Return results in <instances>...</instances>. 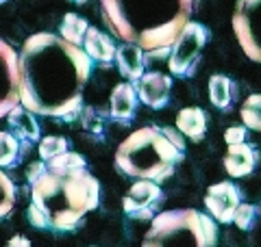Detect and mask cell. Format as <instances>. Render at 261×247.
I'll return each mask as SVG.
<instances>
[{"label": "cell", "mask_w": 261, "mask_h": 247, "mask_svg": "<svg viewBox=\"0 0 261 247\" xmlns=\"http://www.w3.org/2000/svg\"><path fill=\"white\" fill-rule=\"evenodd\" d=\"M207 39H209V30L202 24L198 22L187 24L168 56L170 74H174V76H190L196 68V63H198V56L202 52V48H205Z\"/></svg>", "instance_id": "6"}, {"label": "cell", "mask_w": 261, "mask_h": 247, "mask_svg": "<svg viewBox=\"0 0 261 247\" xmlns=\"http://www.w3.org/2000/svg\"><path fill=\"white\" fill-rule=\"evenodd\" d=\"M72 3H76V5H85L87 0H72Z\"/></svg>", "instance_id": "29"}, {"label": "cell", "mask_w": 261, "mask_h": 247, "mask_svg": "<svg viewBox=\"0 0 261 247\" xmlns=\"http://www.w3.org/2000/svg\"><path fill=\"white\" fill-rule=\"evenodd\" d=\"M0 3H5V0H0Z\"/></svg>", "instance_id": "30"}, {"label": "cell", "mask_w": 261, "mask_h": 247, "mask_svg": "<svg viewBox=\"0 0 261 247\" xmlns=\"http://www.w3.org/2000/svg\"><path fill=\"white\" fill-rule=\"evenodd\" d=\"M20 104L46 117L74 119L83 109V89L92 74V59L83 48L61 35L37 33L22 44Z\"/></svg>", "instance_id": "1"}, {"label": "cell", "mask_w": 261, "mask_h": 247, "mask_svg": "<svg viewBox=\"0 0 261 247\" xmlns=\"http://www.w3.org/2000/svg\"><path fill=\"white\" fill-rule=\"evenodd\" d=\"M46 171V161L44 163H33L31 167H29V171H27V178H29V182H35V180L42 176Z\"/></svg>", "instance_id": "27"}, {"label": "cell", "mask_w": 261, "mask_h": 247, "mask_svg": "<svg viewBox=\"0 0 261 247\" xmlns=\"http://www.w3.org/2000/svg\"><path fill=\"white\" fill-rule=\"evenodd\" d=\"M20 104V63L13 48L0 39V117Z\"/></svg>", "instance_id": "8"}, {"label": "cell", "mask_w": 261, "mask_h": 247, "mask_svg": "<svg viewBox=\"0 0 261 247\" xmlns=\"http://www.w3.org/2000/svg\"><path fill=\"white\" fill-rule=\"evenodd\" d=\"M83 50H85V54H87L92 61L111 63L113 59H116L118 48L113 46V39H111L109 35H105L100 28L89 26L87 35H85V41H83Z\"/></svg>", "instance_id": "14"}, {"label": "cell", "mask_w": 261, "mask_h": 247, "mask_svg": "<svg viewBox=\"0 0 261 247\" xmlns=\"http://www.w3.org/2000/svg\"><path fill=\"white\" fill-rule=\"evenodd\" d=\"M240 204H242L240 191H238V187L231 184V182H218V184H211L207 189L205 206L211 212V217L216 221H220V224L233 221L235 210L240 208Z\"/></svg>", "instance_id": "9"}, {"label": "cell", "mask_w": 261, "mask_h": 247, "mask_svg": "<svg viewBox=\"0 0 261 247\" xmlns=\"http://www.w3.org/2000/svg\"><path fill=\"white\" fill-rule=\"evenodd\" d=\"M194 7L196 0H100L107 28L124 44L140 46L146 59L172 52Z\"/></svg>", "instance_id": "2"}, {"label": "cell", "mask_w": 261, "mask_h": 247, "mask_svg": "<svg viewBox=\"0 0 261 247\" xmlns=\"http://www.w3.org/2000/svg\"><path fill=\"white\" fill-rule=\"evenodd\" d=\"M224 141L228 145H240V143H244V141H246V128H244V126H231V128H226Z\"/></svg>", "instance_id": "26"}, {"label": "cell", "mask_w": 261, "mask_h": 247, "mask_svg": "<svg viewBox=\"0 0 261 247\" xmlns=\"http://www.w3.org/2000/svg\"><path fill=\"white\" fill-rule=\"evenodd\" d=\"M46 169L57 176H76L81 171H87V161L76 152H65L53 161H46Z\"/></svg>", "instance_id": "18"}, {"label": "cell", "mask_w": 261, "mask_h": 247, "mask_svg": "<svg viewBox=\"0 0 261 247\" xmlns=\"http://www.w3.org/2000/svg\"><path fill=\"white\" fill-rule=\"evenodd\" d=\"M185 141L176 128L144 126L118 145L116 167L124 176L161 182L183 161Z\"/></svg>", "instance_id": "4"}, {"label": "cell", "mask_w": 261, "mask_h": 247, "mask_svg": "<svg viewBox=\"0 0 261 247\" xmlns=\"http://www.w3.org/2000/svg\"><path fill=\"white\" fill-rule=\"evenodd\" d=\"M255 206L252 204H240V208L235 210V217H233V221L238 224V228H242V230H250L252 228V224H255Z\"/></svg>", "instance_id": "25"}, {"label": "cell", "mask_w": 261, "mask_h": 247, "mask_svg": "<svg viewBox=\"0 0 261 247\" xmlns=\"http://www.w3.org/2000/svg\"><path fill=\"white\" fill-rule=\"evenodd\" d=\"M216 219L194 208H176L152 219L142 247H216Z\"/></svg>", "instance_id": "5"}, {"label": "cell", "mask_w": 261, "mask_h": 247, "mask_svg": "<svg viewBox=\"0 0 261 247\" xmlns=\"http://www.w3.org/2000/svg\"><path fill=\"white\" fill-rule=\"evenodd\" d=\"M7 119H9V130L22 143L29 145L31 141H39V126H37L35 113H31L27 106L18 104L9 115H7Z\"/></svg>", "instance_id": "15"}, {"label": "cell", "mask_w": 261, "mask_h": 247, "mask_svg": "<svg viewBox=\"0 0 261 247\" xmlns=\"http://www.w3.org/2000/svg\"><path fill=\"white\" fill-rule=\"evenodd\" d=\"M116 65H118L120 74L128 82H137L146 74L144 72V65H146L144 50L140 46H135V44H122V46H118Z\"/></svg>", "instance_id": "12"}, {"label": "cell", "mask_w": 261, "mask_h": 247, "mask_svg": "<svg viewBox=\"0 0 261 247\" xmlns=\"http://www.w3.org/2000/svg\"><path fill=\"white\" fill-rule=\"evenodd\" d=\"M240 113H242V119L246 123V128L261 133V94H252L250 98H246Z\"/></svg>", "instance_id": "22"}, {"label": "cell", "mask_w": 261, "mask_h": 247, "mask_svg": "<svg viewBox=\"0 0 261 247\" xmlns=\"http://www.w3.org/2000/svg\"><path fill=\"white\" fill-rule=\"evenodd\" d=\"M209 98L214 106L218 109H226L228 104H231V80L222 74H216V76H211L209 80Z\"/></svg>", "instance_id": "21"}, {"label": "cell", "mask_w": 261, "mask_h": 247, "mask_svg": "<svg viewBox=\"0 0 261 247\" xmlns=\"http://www.w3.org/2000/svg\"><path fill=\"white\" fill-rule=\"evenodd\" d=\"M100 184L89 171L76 176H57L44 171L35 182H31V206L27 217L31 226L39 230L72 232L89 210L98 206Z\"/></svg>", "instance_id": "3"}, {"label": "cell", "mask_w": 261, "mask_h": 247, "mask_svg": "<svg viewBox=\"0 0 261 247\" xmlns=\"http://www.w3.org/2000/svg\"><path fill=\"white\" fill-rule=\"evenodd\" d=\"M257 154L250 145L240 143V145H228V152L224 154V167L228 176L233 178H244L255 169Z\"/></svg>", "instance_id": "16"}, {"label": "cell", "mask_w": 261, "mask_h": 247, "mask_svg": "<svg viewBox=\"0 0 261 247\" xmlns=\"http://www.w3.org/2000/svg\"><path fill=\"white\" fill-rule=\"evenodd\" d=\"M7 247H31V241L22 234H15V236H11V241L7 243Z\"/></svg>", "instance_id": "28"}, {"label": "cell", "mask_w": 261, "mask_h": 247, "mask_svg": "<svg viewBox=\"0 0 261 247\" xmlns=\"http://www.w3.org/2000/svg\"><path fill=\"white\" fill-rule=\"evenodd\" d=\"M70 143L65 137H44L42 141H39V156H42L44 161H53L57 156H61L68 150Z\"/></svg>", "instance_id": "23"}, {"label": "cell", "mask_w": 261, "mask_h": 247, "mask_svg": "<svg viewBox=\"0 0 261 247\" xmlns=\"http://www.w3.org/2000/svg\"><path fill=\"white\" fill-rule=\"evenodd\" d=\"M89 30V24L85 18H81L76 13H65V18L61 22V37L72 46H83L85 35Z\"/></svg>", "instance_id": "19"}, {"label": "cell", "mask_w": 261, "mask_h": 247, "mask_svg": "<svg viewBox=\"0 0 261 247\" xmlns=\"http://www.w3.org/2000/svg\"><path fill=\"white\" fill-rule=\"evenodd\" d=\"M137 91L133 82H120L111 91V117L118 121H126L135 115L137 109Z\"/></svg>", "instance_id": "13"}, {"label": "cell", "mask_w": 261, "mask_h": 247, "mask_svg": "<svg viewBox=\"0 0 261 247\" xmlns=\"http://www.w3.org/2000/svg\"><path fill=\"white\" fill-rule=\"evenodd\" d=\"M163 197V191L157 182H150V180H137L126 191L122 206H124V212L130 217H144V215H152V206H157L159 200Z\"/></svg>", "instance_id": "10"}, {"label": "cell", "mask_w": 261, "mask_h": 247, "mask_svg": "<svg viewBox=\"0 0 261 247\" xmlns=\"http://www.w3.org/2000/svg\"><path fill=\"white\" fill-rule=\"evenodd\" d=\"M15 206V187L11 178L0 169V219H5Z\"/></svg>", "instance_id": "24"}, {"label": "cell", "mask_w": 261, "mask_h": 247, "mask_svg": "<svg viewBox=\"0 0 261 247\" xmlns=\"http://www.w3.org/2000/svg\"><path fill=\"white\" fill-rule=\"evenodd\" d=\"M24 145L13 133L0 130V167H13L20 163V156L24 152Z\"/></svg>", "instance_id": "20"}, {"label": "cell", "mask_w": 261, "mask_h": 247, "mask_svg": "<svg viewBox=\"0 0 261 247\" xmlns=\"http://www.w3.org/2000/svg\"><path fill=\"white\" fill-rule=\"evenodd\" d=\"M170 89H172V80L161 72H148L135 82L137 98L144 104H148L150 109H163L166 106Z\"/></svg>", "instance_id": "11"}, {"label": "cell", "mask_w": 261, "mask_h": 247, "mask_svg": "<svg viewBox=\"0 0 261 247\" xmlns=\"http://www.w3.org/2000/svg\"><path fill=\"white\" fill-rule=\"evenodd\" d=\"M233 30L246 56L261 63V0H238Z\"/></svg>", "instance_id": "7"}, {"label": "cell", "mask_w": 261, "mask_h": 247, "mask_svg": "<svg viewBox=\"0 0 261 247\" xmlns=\"http://www.w3.org/2000/svg\"><path fill=\"white\" fill-rule=\"evenodd\" d=\"M176 130L192 141H200L207 130V115L198 106H187L176 115Z\"/></svg>", "instance_id": "17"}]
</instances>
